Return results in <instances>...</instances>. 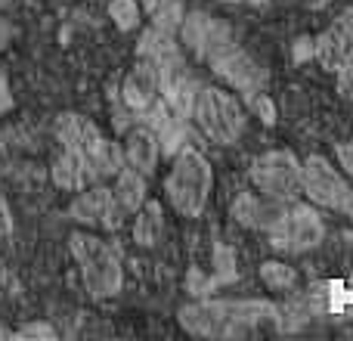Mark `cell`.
Returning <instances> with one entry per match:
<instances>
[{"instance_id":"obj_11","label":"cell","mask_w":353,"mask_h":341,"mask_svg":"<svg viewBox=\"0 0 353 341\" xmlns=\"http://www.w3.org/2000/svg\"><path fill=\"white\" fill-rule=\"evenodd\" d=\"M350 50H353V6L344 10L319 37H313V59L325 72H335Z\"/></svg>"},{"instance_id":"obj_4","label":"cell","mask_w":353,"mask_h":341,"mask_svg":"<svg viewBox=\"0 0 353 341\" xmlns=\"http://www.w3.org/2000/svg\"><path fill=\"white\" fill-rule=\"evenodd\" d=\"M56 137H59L62 149L87 162L93 180H112L124 168L121 143L103 137V130L78 112H65V115L56 118Z\"/></svg>"},{"instance_id":"obj_18","label":"cell","mask_w":353,"mask_h":341,"mask_svg":"<svg viewBox=\"0 0 353 341\" xmlns=\"http://www.w3.org/2000/svg\"><path fill=\"white\" fill-rule=\"evenodd\" d=\"M109 16L118 31H134L143 22V3L140 0H112Z\"/></svg>"},{"instance_id":"obj_5","label":"cell","mask_w":353,"mask_h":341,"mask_svg":"<svg viewBox=\"0 0 353 341\" xmlns=\"http://www.w3.org/2000/svg\"><path fill=\"white\" fill-rule=\"evenodd\" d=\"M189 118L217 146H232L245 134V124H248L242 97H236L226 87H199Z\"/></svg>"},{"instance_id":"obj_15","label":"cell","mask_w":353,"mask_h":341,"mask_svg":"<svg viewBox=\"0 0 353 341\" xmlns=\"http://www.w3.org/2000/svg\"><path fill=\"white\" fill-rule=\"evenodd\" d=\"M134 242L140 249H155L165 236V214H161V205L155 199H146L134 214Z\"/></svg>"},{"instance_id":"obj_13","label":"cell","mask_w":353,"mask_h":341,"mask_svg":"<svg viewBox=\"0 0 353 341\" xmlns=\"http://www.w3.org/2000/svg\"><path fill=\"white\" fill-rule=\"evenodd\" d=\"M282 208H285V199H273V195H263V193H239L232 199V220L248 230H261L267 233L270 226L279 220Z\"/></svg>"},{"instance_id":"obj_20","label":"cell","mask_w":353,"mask_h":341,"mask_svg":"<svg viewBox=\"0 0 353 341\" xmlns=\"http://www.w3.org/2000/svg\"><path fill=\"white\" fill-rule=\"evenodd\" d=\"M245 103H248L251 109H254L257 115L263 118V124H276V106H273V99H270L263 90H261V93H254V97H248Z\"/></svg>"},{"instance_id":"obj_9","label":"cell","mask_w":353,"mask_h":341,"mask_svg":"<svg viewBox=\"0 0 353 341\" xmlns=\"http://www.w3.org/2000/svg\"><path fill=\"white\" fill-rule=\"evenodd\" d=\"M68 217L74 224H81L84 230H118L124 224V211L118 208L112 186H105L103 180L87 183L84 189H78L68 205Z\"/></svg>"},{"instance_id":"obj_21","label":"cell","mask_w":353,"mask_h":341,"mask_svg":"<svg viewBox=\"0 0 353 341\" xmlns=\"http://www.w3.org/2000/svg\"><path fill=\"white\" fill-rule=\"evenodd\" d=\"M12 335L16 338H56V329L50 323H25Z\"/></svg>"},{"instance_id":"obj_17","label":"cell","mask_w":353,"mask_h":341,"mask_svg":"<svg viewBox=\"0 0 353 341\" xmlns=\"http://www.w3.org/2000/svg\"><path fill=\"white\" fill-rule=\"evenodd\" d=\"M257 276L270 292H294V286H298V270L285 261H263L257 267Z\"/></svg>"},{"instance_id":"obj_12","label":"cell","mask_w":353,"mask_h":341,"mask_svg":"<svg viewBox=\"0 0 353 341\" xmlns=\"http://www.w3.org/2000/svg\"><path fill=\"white\" fill-rule=\"evenodd\" d=\"M121 153L128 168H137L140 174L152 177L161 162V140L152 124H134L121 140Z\"/></svg>"},{"instance_id":"obj_2","label":"cell","mask_w":353,"mask_h":341,"mask_svg":"<svg viewBox=\"0 0 353 341\" xmlns=\"http://www.w3.org/2000/svg\"><path fill=\"white\" fill-rule=\"evenodd\" d=\"M214 189V168L199 146L186 143L171 155L165 174V199L180 217H201Z\"/></svg>"},{"instance_id":"obj_8","label":"cell","mask_w":353,"mask_h":341,"mask_svg":"<svg viewBox=\"0 0 353 341\" xmlns=\"http://www.w3.org/2000/svg\"><path fill=\"white\" fill-rule=\"evenodd\" d=\"M350 180L329 162L325 155H307L301 159V195L310 205L325 208V211H341L344 199H347Z\"/></svg>"},{"instance_id":"obj_6","label":"cell","mask_w":353,"mask_h":341,"mask_svg":"<svg viewBox=\"0 0 353 341\" xmlns=\"http://www.w3.org/2000/svg\"><path fill=\"white\" fill-rule=\"evenodd\" d=\"M267 236L270 245L282 255H304V251H313L325 239V224L319 217L316 205H310L307 199H288L279 220L267 230Z\"/></svg>"},{"instance_id":"obj_23","label":"cell","mask_w":353,"mask_h":341,"mask_svg":"<svg viewBox=\"0 0 353 341\" xmlns=\"http://www.w3.org/2000/svg\"><path fill=\"white\" fill-rule=\"evenodd\" d=\"M10 233H12V211H10L6 195L0 193V236H10Z\"/></svg>"},{"instance_id":"obj_7","label":"cell","mask_w":353,"mask_h":341,"mask_svg":"<svg viewBox=\"0 0 353 341\" xmlns=\"http://www.w3.org/2000/svg\"><path fill=\"white\" fill-rule=\"evenodd\" d=\"M248 180L257 193L273 199H298L301 195V159L292 149L261 153L248 168Z\"/></svg>"},{"instance_id":"obj_19","label":"cell","mask_w":353,"mask_h":341,"mask_svg":"<svg viewBox=\"0 0 353 341\" xmlns=\"http://www.w3.org/2000/svg\"><path fill=\"white\" fill-rule=\"evenodd\" d=\"M335 81H338V93H341L344 99H353V50L341 59V66L335 68Z\"/></svg>"},{"instance_id":"obj_1","label":"cell","mask_w":353,"mask_h":341,"mask_svg":"<svg viewBox=\"0 0 353 341\" xmlns=\"http://www.w3.org/2000/svg\"><path fill=\"white\" fill-rule=\"evenodd\" d=\"M176 323L195 338H248L263 329H279L282 311L261 298H201L183 304Z\"/></svg>"},{"instance_id":"obj_28","label":"cell","mask_w":353,"mask_h":341,"mask_svg":"<svg viewBox=\"0 0 353 341\" xmlns=\"http://www.w3.org/2000/svg\"><path fill=\"white\" fill-rule=\"evenodd\" d=\"M223 3H245V0H223Z\"/></svg>"},{"instance_id":"obj_24","label":"cell","mask_w":353,"mask_h":341,"mask_svg":"<svg viewBox=\"0 0 353 341\" xmlns=\"http://www.w3.org/2000/svg\"><path fill=\"white\" fill-rule=\"evenodd\" d=\"M341 214L353 224V186L347 189V199H344V205H341Z\"/></svg>"},{"instance_id":"obj_10","label":"cell","mask_w":353,"mask_h":341,"mask_svg":"<svg viewBox=\"0 0 353 341\" xmlns=\"http://www.w3.org/2000/svg\"><path fill=\"white\" fill-rule=\"evenodd\" d=\"M161 97V72H159V62L155 59H146L140 56L134 68L124 75L121 81V99L130 112L137 115H146Z\"/></svg>"},{"instance_id":"obj_30","label":"cell","mask_w":353,"mask_h":341,"mask_svg":"<svg viewBox=\"0 0 353 341\" xmlns=\"http://www.w3.org/2000/svg\"><path fill=\"white\" fill-rule=\"evenodd\" d=\"M350 286H353V273H350Z\"/></svg>"},{"instance_id":"obj_14","label":"cell","mask_w":353,"mask_h":341,"mask_svg":"<svg viewBox=\"0 0 353 341\" xmlns=\"http://www.w3.org/2000/svg\"><path fill=\"white\" fill-rule=\"evenodd\" d=\"M112 195H115L118 208L124 211V217H130V214L149 199V177L140 174L137 168L124 165L115 177H112Z\"/></svg>"},{"instance_id":"obj_25","label":"cell","mask_w":353,"mask_h":341,"mask_svg":"<svg viewBox=\"0 0 353 341\" xmlns=\"http://www.w3.org/2000/svg\"><path fill=\"white\" fill-rule=\"evenodd\" d=\"M307 6H310V10H325V6L332 3V0H304Z\"/></svg>"},{"instance_id":"obj_26","label":"cell","mask_w":353,"mask_h":341,"mask_svg":"<svg viewBox=\"0 0 353 341\" xmlns=\"http://www.w3.org/2000/svg\"><path fill=\"white\" fill-rule=\"evenodd\" d=\"M3 37H6V25L0 22V41H3Z\"/></svg>"},{"instance_id":"obj_27","label":"cell","mask_w":353,"mask_h":341,"mask_svg":"<svg viewBox=\"0 0 353 341\" xmlns=\"http://www.w3.org/2000/svg\"><path fill=\"white\" fill-rule=\"evenodd\" d=\"M245 3H270V0H245Z\"/></svg>"},{"instance_id":"obj_29","label":"cell","mask_w":353,"mask_h":341,"mask_svg":"<svg viewBox=\"0 0 353 341\" xmlns=\"http://www.w3.org/2000/svg\"><path fill=\"white\" fill-rule=\"evenodd\" d=\"M6 335V329H3V326H0V338H3Z\"/></svg>"},{"instance_id":"obj_3","label":"cell","mask_w":353,"mask_h":341,"mask_svg":"<svg viewBox=\"0 0 353 341\" xmlns=\"http://www.w3.org/2000/svg\"><path fill=\"white\" fill-rule=\"evenodd\" d=\"M68 251H72L81 282L93 301H109L121 295L124 267L121 255L112 249V242H105L97 230H74L68 236Z\"/></svg>"},{"instance_id":"obj_22","label":"cell","mask_w":353,"mask_h":341,"mask_svg":"<svg viewBox=\"0 0 353 341\" xmlns=\"http://www.w3.org/2000/svg\"><path fill=\"white\" fill-rule=\"evenodd\" d=\"M335 162H338V168H341V174L347 177V180H353V140L338 143L335 146Z\"/></svg>"},{"instance_id":"obj_16","label":"cell","mask_w":353,"mask_h":341,"mask_svg":"<svg viewBox=\"0 0 353 341\" xmlns=\"http://www.w3.org/2000/svg\"><path fill=\"white\" fill-rule=\"evenodd\" d=\"M50 177H53L56 186L68 189V193H78V189H84L87 183H97V180H93V174H90V168H87V162L81 159V155L68 153V149H62L59 159L53 162Z\"/></svg>"}]
</instances>
